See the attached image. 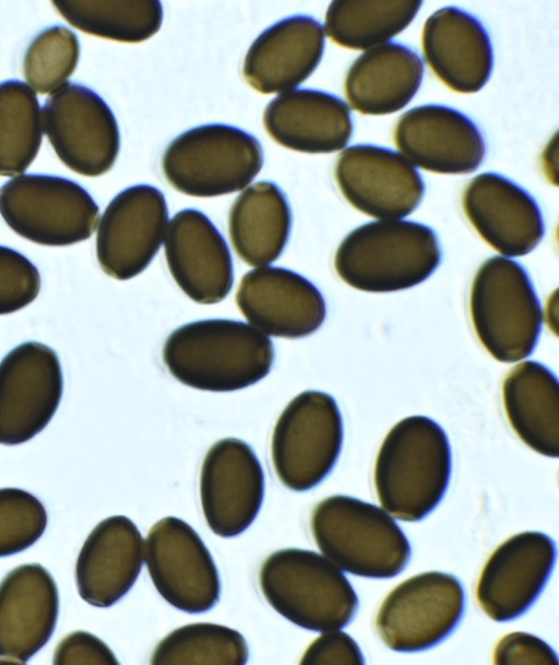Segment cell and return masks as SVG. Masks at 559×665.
Returning <instances> with one entry per match:
<instances>
[{
  "label": "cell",
  "instance_id": "cell-1",
  "mask_svg": "<svg viewBox=\"0 0 559 665\" xmlns=\"http://www.w3.org/2000/svg\"><path fill=\"white\" fill-rule=\"evenodd\" d=\"M175 379L203 391L230 392L250 387L271 370L274 347L267 335L242 321L206 319L176 329L163 347Z\"/></svg>",
  "mask_w": 559,
  "mask_h": 665
},
{
  "label": "cell",
  "instance_id": "cell-2",
  "mask_svg": "<svg viewBox=\"0 0 559 665\" xmlns=\"http://www.w3.org/2000/svg\"><path fill=\"white\" fill-rule=\"evenodd\" d=\"M452 471L444 430L426 416L396 423L379 449L373 482L382 508L394 518L416 522L443 498Z\"/></svg>",
  "mask_w": 559,
  "mask_h": 665
},
{
  "label": "cell",
  "instance_id": "cell-3",
  "mask_svg": "<svg viewBox=\"0 0 559 665\" xmlns=\"http://www.w3.org/2000/svg\"><path fill=\"white\" fill-rule=\"evenodd\" d=\"M441 250L435 231L400 219L370 222L340 244L334 269L347 285L368 293L414 287L438 268Z\"/></svg>",
  "mask_w": 559,
  "mask_h": 665
},
{
  "label": "cell",
  "instance_id": "cell-4",
  "mask_svg": "<svg viewBox=\"0 0 559 665\" xmlns=\"http://www.w3.org/2000/svg\"><path fill=\"white\" fill-rule=\"evenodd\" d=\"M310 529L321 553L354 575L393 578L411 558L408 539L386 511L354 497L321 500L312 510Z\"/></svg>",
  "mask_w": 559,
  "mask_h": 665
},
{
  "label": "cell",
  "instance_id": "cell-5",
  "mask_svg": "<svg viewBox=\"0 0 559 665\" xmlns=\"http://www.w3.org/2000/svg\"><path fill=\"white\" fill-rule=\"evenodd\" d=\"M261 592L281 616L307 630L325 632L347 626L358 597L332 561L316 551L285 548L272 553L259 572Z\"/></svg>",
  "mask_w": 559,
  "mask_h": 665
},
{
  "label": "cell",
  "instance_id": "cell-6",
  "mask_svg": "<svg viewBox=\"0 0 559 665\" xmlns=\"http://www.w3.org/2000/svg\"><path fill=\"white\" fill-rule=\"evenodd\" d=\"M469 312L479 342L496 360L515 363L533 353L543 310L518 262L492 257L480 265L471 287Z\"/></svg>",
  "mask_w": 559,
  "mask_h": 665
},
{
  "label": "cell",
  "instance_id": "cell-7",
  "mask_svg": "<svg viewBox=\"0 0 559 665\" xmlns=\"http://www.w3.org/2000/svg\"><path fill=\"white\" fill-rule=\"evenodd\" d=\"M263 165L260 142L248 132L212 123L185 131L163 155L166 180L179 192L200 198L239 191Z\"/></svg>",
  "mask_w": 559,
  "mask_h": 665
},
{
  "label": "cell",
  "instance_id": "cell-8",
  "mask_svg": "<svg viewBox=\"0 0 559 665\" xmlns=\"http://www.w3.org/2000/svg\"><path fill=\"white\" fill-rule=\"evenodd\" d=\"M0 214L21 237L43 246L63 247L92 236L99 209L73 180L25 174L0 188Z\"/></svg>",
  "mask_w": 559,
  "mask_h": 665
},
{
  "label": "cell",
  "instance_id": "cell-9",
  "mask_svg": "<svg viewBox=\"0 0 559 665\" xmlns=\"http://www.w3.org/2000/svg\"><path fill=\"white\" fill-rule=\"evenodd\" d=\"M342 443L343 421L335 400L321 391L301 392L287 404L274 426V471L285 487L309 490L330 474Z\"/></svg>",
  "mask_w": 559,
  "mask_h": 665
},
{
  "label": "cell",
  "instance_id": "cell-10",
  "mask_svg": "<svg viewBox=\"0 0 559 665\" xmlns=\"http://www.w3.org/2000/svg\"><path fill=\"white\" fill-rule=\"evenodd\" d=\"M464 598L454 575L440 571L416 574L386 595L377 614V632L396 652L430 649L455 629Z\"/></svg>",
  "mask_w": 559,
  "mask_h": 665
},
{
  "label": "cell",
  "instance_id": "cell-11",
  "mask_svg": "<svg viewBox=\"0 0 559 665\" xmlns=\"http://www.w3.org/2000/svg\"><path fill=\"white\" fill-rule=\"evenodd\" d=\"M41 116L44 132L68 168L98 177L112 167L120 146L118 123L94 91L66 83L48 96Z\"/></svg>",
  "mask_w": 559,
  "mask_h": 665
},
{
  "label": "cell",
  "instance_id": "cell-12",
  "mask_svg": "<svg viewBox=\"0 0 559 665\" xmlns=\"http://www.w3.org/2000/svg\"><path fill=\"white\" fill-rule=\"evenodd\" d=\"M144 560L155 589L175 608L200 614L218 602L221 581L213 557L183 520L165 516L150 529Z\"/></svg>",
  "mask_w": 559,
  "mask_h": 665
},
{
  "label": "cell",
  "instance_id": "cell-13",
  "mask_svg": "<svg viewBox=\"0 0 559 665\" xmlns=\"http://www.w3.org/2000/svg\"><path fill=\"white\" fill-rule=\"evenodd\" d=\"M63 391L59 358L38 342H25L0 363V443L16 446L51 420Z\"/></svg>",
  "mask_w": 559,
  "mask_h": 665
},
{
  "label": "cell",
  "instance_id": "cell-14",
  "mask_svg": "<svg viewBox=\"0 0 559 665\" xmlns=\"http://www.w3.org/2000/svg\"><path fill=\"white\" fill-rule=\"evenodd\" d=\"M168 209L155 187L136 185L119 192L104 211L96 235L102 270L118 281L142 273L165 239Z\"/></svg>",
  "mask_w": 559,
  "mask_h": 665
},
{
  "label": "cell",
  "instance_id": "cell-15",
  "mask_svg": "<svg viewBox=\"0 0 559 665\" xmlns=\"http://www.w3.org/2000/svg\"><path fill=\"white\" fill-rule=\"evenodd\" d=\"M264 497V473L248 443L237 438L215 442L200 472V499L211 531L234 537L257 518Z\"/></svg>",
  "mask_w": 559,
  "mask_h": 665
},
{
  "label": "cell",
  "instance_id": "cell-16",
  "mask_svg": "<svg viewBox=\"0 0 559 665\" xmlns=\"http://www.w3.org/2000/svg\"><path fill=\"white\" fill-rule=\"evenodd\" d=\"M335 179L356 210L381 219L409 215L425 193L419 173L401 153L372 144L344 150L336 162Z\"/></svg>",
  "mask_w": 559,
  "mask_h": 665
},
{
  "label": "cell",
  "instance_id": "cell-17",
  "mask_svg": "<svg viewBox=\"0 0 559 665\" xmlns=\"http://www.w3.org/2000/svg\"><path fill=\"white\" fill-rule=\"evenodd\" d=\"M556 544L542 532L515 534L487 559L476 584V601L492 620L524 614L546 585L556 561Z\"/></svg>",
  "mask_w": 559,
  "mask_h": 665
},
{
  "label": "cell",
  "instance_id": "cell-18",
  "mask_svg": "<svg viewBox=\"0 0 559 665\" xmlns=\"http://www.w3.org/2000/svg\"><path fill=\"white\" fill-rule=\"evenodd\" d=\"M236 304L252 326L265 335L300 339L323 323L326 307L319 289L300 274L275 266L247 272Z\"/></svg>",
  "mask_w": 559,
  "mask_h": 665
},
{
  "label": "cell",
  "instance_id": "cell-19",
  "mask_svg": "<svg viewBox=\"0 0 559 665\" xmlns=\"http://www.w3.org/2000/svg\"><path fill=\"white\" fill-rule=\"evenodd\" d=\"M394 141L413 166L438 174L473 173L486 153L477 126L461 111L442 105H423L404 112Z\"/></svg>",
  "mask_w": 559,
  "mask_h": 665
},
{
  "label": "cell",
  "instance_id": "cell-20",
  "mask_svg": "<svg viewBox=\"0 0 559 665\" xmlns=\"http://www.w3.org/2000/svg\"><path fill=\"white\" fill-rule=\"evenodd\" d=\"M168 270L180 289L193 301L217 304L229 294L233 260L229 248L202 212L185 209L174 215L165 234Z\"/></svg>",
  "mask_w": 559,
  "mask_h": 665
},
{
  "label": "cell",
  "instance_id": "cell-21",
  "mask_svg": "<svg viewBox=\"0 0 559 665\" xmlns=\"http://www.w3.org/2000/svg\"><path fill=\"white\" fill-rule=\"evenodd\" d=\"M462 205L478 235L504 257L525 256L544 237L543 215L535 199L499 174L474 177L464 191Z\"/></svg>",
  "mask_w": 559,
  "mask_h": 665
},
{
  "label": "cell",
  "instance_id": "cell-22",
  "mask_svg": "<svg viewBox=\"0 0 559 665\" xmlns=\"http://www.w3.org/2000/svg\"><path fill=\"white\" fill-rule=\"evenodd\" d=\"M58 611V587L41 565L10 571L0 583V658L27 662L50 639Z\"/></svg>",
  "mask_w": 559,
  "mask_h": 665
},
{
  "label": "cell",
  "instance_id": "cell-23",
  "mask_svg": "<svg viewBox=\"0 0 559 665\" xmlns=\"http://www.w3.org/2000/svg\"><path fill=\"white\" fill-rule=\"evenodd\" d=\"M324 31L311 16L294 15L263 31L243 61V78L262 94L293 91L306 81L321 61Z\"/></svg>",
  "mask_w": 559,
  "mask_h": 665
},
{
  "label": "cell",
  "instance_id": "cell-24",
  "mask_svg": "<svg viewBox=\"0 0 559 665\" xmlns=\"http://www.w3.org/2000/svg\"><path fill=\"white\" fill-rule=\"evenodd\" d=\"M144 558V542L136 525L124 515L100 521L85 539L75 565L80 596L90 605L109 607L136 581Z\"/></svg>",
  "mask_w": 559,
  "mask_h": 665
},
{
  "label": "cell",
  "instance_id": "cell-25",
  "mask_svg": "<svg viewBox=\"0 0 559 665\" xmlns=\"http://www.w3.org/2000/svg\"><path fill=\"white\" fill-rule=\"evenodd\" d=\"M427 64L451 90L475 93L488 82L493 52L489 35L472 14L444 7L433 12L423 28Z\"/></svg>",
  "mask_w": 559,
  "mask_h": 665
},
{
  "label": "cell",
  "instance_id": "cell-26",
  "mask_svg": "<svg viewBox=\"0 0 559 665\" xmlns=\"http://www.w3.org/2000/svg\"><path fill=\"white\" fill-rule=\"evenodd\" d=\"M263 124L278 144L302 153H332L348 143L353 122L340 97L317 90H293L266 106Z\"/></svg>",
  "mask_w": 559,
  "mask_h": 665
},
{
  "label": "cell",
  "instance_id": "cell-27",
  "mask_svg": "<svg viewBox=\"0 0 559 665\" xmlns=\"http://www.w3.org/2000/svg\"><path fill=\"white\" fill-rule=\"evenodd\" d=\"M423 75V61L413 49L388 41L367 49L353 62L345 94L350 106L364 115H389L412 100Z\"/></svg>",
  "mask_w": 559,
  "mask_h": 665
},
{
  "label": "cell",
  "instance_id": "cell-28",
  "mask_svg": "<svg viewBox=\"0 0 559 665\" xmlns=\"http://www.w3.org/2000/svg\"><path fill=\"white\" fill-rule=\"evenodd\" d=\"M503 407L518 437L535 452L559 456V384L544 365L526 360L502 383Z\"/></svg>",
  "mask_w": 559,
  "mask_h": 665
},
{
  "label": "cell",
  "instance_id": "cell-29",
  "mask_svg": "<svg viewBox=\"0 0 559 665\" xmlns=\"http://www.w3.org/2000/svg\"><path fill=\"white\" fill-rule=\"evenodd\" d=\"M229 236L238 257L260 268L282 254L292 227V213L282 190L271 181L248 187L235 200L228 218Z\"/></svg>",
  "mask_w": 559,
  "mask_h": 665
},
{
  "label": "cell",
  "instance_id": "cell-30",
  "mask_svg": "<svg viewBox=\"0 0 559 665\" xmlns=\"http://www.w3.org/2000/svg\"><path fill=\"white\" fill-rule=\"evenodd\" d=\"M420 7L421 1H333L324 27L337 45L367 50L404 31Z\"/></svg>",
  "mask_w": 559,
  "mask_h": 665
},
{
  "label": "cell",
  "instance_id": "cell-31",
  "mask_svg": "<svg viewBox=\"0 0 559 665\" xmlns=\"http://www.w3.org/2000/svg\"><path fill=\"white\" fill-rule=\"evenodd\" d=\"M52 5L75 28L122 43L151 38L163 22L159 1H52Z\"/></svg>",
  "mask_w": 559,
  "mask_h": 665
},
{
  "label": "cell",
  "instance_id": "cell-32",
  "mask_svg": "<svg viewBox=\"0 0 559 665\" xmlns=\"http://www.w3.org/2000/svg\"><path fill=\"white\" fill-rule=\"evenodd\" d=\"M43 116L28 84L0 83V176H19L36 158L43 139Z\"/></svg>",
  "mask_w": 559,
  "mask_h": 665
},
{
  "label": "cell",
  "instance_id": "cell-33",
  "mask_svg": "<svg viewBox=\"0 0 559 665\" xmlns=\"http://www.w3.org/2000/svg\"><path fill=\"white\" fill-rule=\"evenodd\" d=\"M245 638L235 629L197 622L173 630L156 645L151 664H236L248 661Z\"/></svg>",
  "mask_w": 559,
  "mask_h": 665
},
{
  "label": "cell",
  "instance_id": "cell-34",
  "mask_svg": "<svg viewBox=\"0 0 559 665\" xmlns=\"http://www.w3.org/2000/svg\"><path fill=\"white\" fill-rule=\"evenodd\" d=\"M80 57L76 35L62 25L41 31L28 45L23 71L28 86L37 93H53L67 83Z\"/></svg>",
  "mask_w": 559,
  "mask_h": 665
},
{
  "label": "cell",
  "instance_id": "cell-35",
  "mask_svg": "<svg viewBox=\"0 0 559 665\" xmlns=\"http://www.w3.org/2000/svg\"><path fill=\"white\" fill-rule=\"evenodd\" d=\"M46 525L45 507L34 495L19 488L0 489V557L31 547Z\"/></svg>",
  "mask_w": 559,
  "mask_h": 665
},
{
  "label": "cell",
  "instance_id": "cell-36",
  "mask_svg": "<svg viewBox=\"0 0 559 665\" xmlns=\"http://www.w3.org/2000/svg\"><path fill=\"white\" fill-rule=\"evenodd\" d=\"M40 285L37 268L25 256L0 246V314L15 312L33 302Z\"/></svg>",
  "mask_w": 559,
  "mask_h": 665
},
{
  "label": "cell",
  "instance_id": "cell-37",
  "mask_svg": "<svg viewBox=\"0 0 559 665\" xmlns=\"http://www.w3.org/2000/svg\"><path fill=\"white\" fill-rule=\"evenodd\" d=\"M496 665L535 664L558 665L555 651L540 638L516 631L503 636L495 646Z\"/></svg>",
  "mask_w": 559,
  "mask_h": 665
},
{
  "label": "cell",
  "instance_id": "cell-38",
  "mask_svg": "<svg viewBox=\"0 0 559 665\" xmlns=\"http://www.w3.org/2000/svg\"><path fill=\"white\" fill-rule=\"evenodd\" d=\"M365 663L356 641L346 632H323L305 651L300 664H353Z\"/></svg>",
  "mask_w": 559,
  "mask_h": 665
},
{
  "label": "cell",
  "instance_id": "cell-39",
  "mask_svg": "<svg viewBox=\"0 0 559 665\" xmlns=\"http://www.w3.org/2000/svg\"><path fill=\"white\" fill-rule=\"evenodd\" d=\"M53 664H118L114 652L99 638L86 631L66 636L53 653Z\"/></svg>",
  "mask_w": 559,
  "mask_h": 665
}]
</instances>
